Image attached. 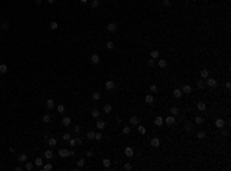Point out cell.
Returning <instances> with one entry per match:
<instances>
[{
    "mask_svg": "<svg viewBox=\"0 0 231 171\" xmlns=\"http://www.w3.org/2000/svg\"><path fill=\"white\" fill-rule=\"evenodd\" d=\"M205 80H206V82H205V85H206L208 88H211V90H214V88L217 86V80H216V79L208 77V79H205Z\"/></svg>",
    "mask_w": 231,
    "mask_h": 171,
    "instance_id": "1",
    "label": "cell"
},
{
    "mask_svg": "<svg viewBox=\"0 0 231 171\" xmlns=\"http://www.w3.org/2000/svg\"><path fill=\"white\" fill-rule=\"evenodd\" d=\"M68 143H69V146H80L82 145V139L80 137H71L68 140Z\"/></svg>",
    "mask_w": 231,
    "mask_h": 171,
    "instance_id": "2",
    "label": "cell"
},
{
    "mask_svg": "<svg viewBox=\"0 0 231 171\" xmlns=\"http://www.w3.org/2000/svg\"><path fill=\"white\" fill-rule=\"evenodd\" d=\"M139 123H140V120H139L137 116H131V117H129V125H131V126H137Z\"/></svg>",
    "mask_w": 231,
    "mask_h": 171,
    "instance_id": "3",
    "label": "cell"
},
{
    "mask_svg": "<svg viewBox=\"0 0 231 171\" xmlns=\"http://www.w3.org/2000/svg\"><path fill=\"white\" fill-rule=\"evenodd\" d=\"M59 156L60 157H69V150L68 148H60L59 150Z\"/></svg>",
    "mask_w": 231,
    "mask_h": 171,
    "instance_id": "4",
    "label": "cell"
},
{
    "mask_svg": "<svg viewBox=\"0 0 231 171\" xmlns=\"http://www.w3.org/2000/svg\"><path fill=\"white\" fill-rule=\"evenodd\" d=\"M89 60H91V63H93V65H99L100 63V55L99 54H93Z\"/></svg>",
    "mask_w": 231,
    "mask_h": 171,
    "instance_id": "5",
    "label": "cell"
},
{
    "mask_svg": "<svg viewBox=\"0 0 231 171\" xmlns=\"http://www.w3.org/2000/svg\"><path fill=\"white\" fill-rule=\"evenodd\" d=\"M163 123H165L163 117H162V116H156V119H154V125H156V126H162Z\"/></svg>",
    "mask_w": 231,
    "mask_h": 171,
    "instance_id": "6",
    "label": "cell"
},
{
    "mask_svg": "<svg viewBox=\"0 0 231 171\" xmlns=\"http://www.w3.org/2000/svg\"><path fill=\"white\" fill-rule=\"evenodd\" d=\"M182 93L183 94H191L193 93V86H191V85H183V86H182Z\"/></svg>",
    "mask_w": 231,
    "mask_h": 171,
    "instance_id": "7",
    "label": "cell"
},
{
    "mask_svg": "<svg viewBox=\"0 0 231 171\" xmlns=\"http://www.w3.org/2000/svg\"><path fill=\"white\" fill-rule=\"evenodd\" d=\"M156 65H157L159 68H167L168 62L165 60V59H159V60H156Z\"/></svg>",
    "mask_w": 231,
    "mask_h": 171,
    "instance_id": "8",
    "label": "cell"
},
{
    "mask_svg": "<svg viewBox=\"0 0 231 171\" xmlns=\"http://www.w3.org/2000/svg\"><path fill=\"white\" fill-rule=\"evenodd\" d=\"M43 157H45L46 160H51V159L54 157V153H53V150H51V148H49V150H46V151H45V154H43Z\"/></svg>",
    "mask_w": 231,
    "mask_h": 171,
    "instance_id": "9",
    "label": "cell"
},
{
    "mask_svg": "<svg viewBox=\"0 0 231 171\" xmlns=\"http://www.w3.org/2000/svg\"><path fill=\"white\" fill-rule=\"evenodd\" d=\"M200 79H203V80H205V79H208V77H210V71H208L206 70V68H203V70H200Z\"/></svg>",
    "mask_w": 231,
    "mask_h": 171,
    "instance_id": "10",
    "label": "cell"
},
{
    "mask_svg": "<svg viewBox=\"0 0 231 171\" xmlns=\"http://www.w3.org/2000/svg\"><path fill=\"white\" fill-rule=\"evenodd\" d=\"M214 125H216V128H220V130H222V128L225 126V120H223V119H216Z\"/></svg>",
    "mask_w": 231,
    "mask_h": 171,
    "instance_id": "11",
    "label": "cell"
},
{
    "mask_svg": "<svg viewBox=\"0 0 231 171\" xmlns=\"http://www.w3.org/2000/svg\"><path fill=\"white\" fill-rule=\"evenodd\" d=\"M125 156L126 157H133V156H134V150H133L131 146H126L125 148Z\"/></svg>",
    "mask_w": 231,
    "mask_h": 171,
    "instance_id": "12",
    "label": "cell"
},
{
    "mask_svg": "<svg viewBox=\"0 0 231 171\" xmlns=\"http://www.w3.org/2000/svg\"><path fill=\"white\" fill-rule=\"evenodd\" d=\"M182 94H183V93H182V90H179V88H174V90H173V96H174V99H180Z\"/></svg>",
    "mask_w": 231,
    "mask_h": 171,
    "instance_id": "13",
    "label": "cell"
},
{
    "mask_svg": "<svg viewBox=\"0 0 231 171\" xmlns=\"http://www.w3.org/2000/svg\"><path fill=\"white\" fill-rule=\"evenodd\" d=\"M145 103L152 105V103H154V96H152V94H146V97H145Z\"/></svg>",
    "mask_w": 231,
    "mask_h": 171,
    "instance_id": "14",
    "label": "cell"
},
{
    "mask_svg": "<svg viewBox=\"0 0 231 171\" xmlns=\"http://www.w3.org/2000/svg\"><path fill=\"white\" fill-rule=\"evenodd\" d=\"M163 120H165V123H167V125H174L176 123V117L174 116H168L167 119H163Z\"/></svg>",
    "mask_w": 231,
    "mask_h": 171,
    "instance_id": "15",
    "label": "cell"
},
{
    "mask_svg": "<svg viewBox=\"0 0 231 171\" xmlns=\"http://www.w3.org/2000/svg\"><path fill=\"white\" fill-rule=\"evenodd\" d=\"M111 111H113V105L111 103H105V105H103V113L109 114Z\"/></svg>",
    "mask_w": 231,
    "mask_h": 171,
    "instance_id": "16",
    "label": "cell"
},
{
    "mask_svg": "<svg viewBox=\"0 0 231 171\" xmlns=\"http://www.w3.org/2000/svg\"><path fill=\"white\" fill-rule=\"evenodd\" d=\"M105 88H106V90H109V91H111V90H114V88H116V83H114L113 80H108V82L105 83Z\"/></svg>",
    "mask_w": 231,
    "mask_h": 171,
    "instance_id": "17",
    "label": "cell"
},
{
    "mask_svg": "<svg viewBox=\"0 0 231 171\" xmlns=\"http://www.w3.org/2000/svg\"><path fill=\"white\" fill-rule=\"evenodd\" d=\"M151 146H152V148H157V146H160V139H157V137L151 139Z\"/></svg>",
    "mask_w": 231,
    "mask_h": 171,
    "instance_id": "18",
    "label": "cell"
},
{
    "mask_svg": "<svg viewBox=\"0 0 231 171\" xmlns=\"http://www.w3.org/2000/svg\"><path fill=\"white\" fill-rule=\"evenodd\" d=\"M46 142H48L49 146H56L57 145V139H56V137H49V139H46Z\"/></svg>",
    "mask_w": 231,
    "mask_h": 171,
    "instance_id": "19",
    "label": "cell"
},
{
    "mask_svg": "<svg viewBox=\"0 0 231 171\" xmlns=\"http://www.w3.org/2000/svg\"><path fill=\"white\" fill-rule=\"evenodd\" d=\"M106 29H108L109 32H116V31H117V25H116V23H108Z\"/></svg>",
    "mask_w": 231,
    "mask_h": 171,
    "instance_id": "20",
    "label": "cell"
},
{
    "mask_svg": "<svg viewBox=\"0 0 231 171\" xmlns=\"http://www.w3.org/2000/svg\"><path fill=\"white\" fill-rule=\"evenodd\" d=\"M34 165L40 168V166L43 165V159H42V157H35V159H34Z\"/></svg>",
    "mask_w": 231,
    "mask_h": 171,
    "instance_id": "21",
    "label": "cell"
},
{
    "mask_svg": "<svg viewBox=\"0 0 231 171\" xmlns=\"http://www.w3.org/2000/svg\"><path fill=\"white\" fill-rule=\"evenodd\" d=\"M17 160H19V162H26V160H28V156L25 153H22V154H19V156H17Z\"/></svg>",
    "mask_w": 231,
    "mask_h": 171,
    "instance_id": "22",
    "label": "cell"
},
{
    "mask_svg": "<svg viewBox=\"0 0 231 171\" xmlns=\"http://www.w3.org/2000/svg\"><path fill=\"white\" fill-rule=\"evenodd\" d=\"M197 110H199V111H205V110H206V103H205V102H197Z\"/></svg>",
    "mask_w": 231,
    "mask_h": 171,
    "instance_id": "23",
    "label": "cell"
},
{
    "mask_svg": "<svg viewBox=\"0 0 231 171\" xmlns=\"http://www.w3.org/2000/svg\"><path fill=\"white\" fill-rule=\"evenodd\" d=\"M40 170L42 171H51V170H53V165H51V163H45V165L40 166Z\"/></svg>",
    "mask_w": 231,
    "mask_h": 171,
    "instance_id": "24",
    "label": "cell"
},
{
    "mask_svg": "<svg viewBox=\"0 0 231 171\" xmlns=\"http://www.w3.org/2000/svg\"><path fill=\"white\" fill-rule=\"evenodd\" d=\"M62 125H63V126H69V125H71V119H69V117H63V119H62Z\"/></svg>",
    "mask_w": 231,
    "mask_h": 171,
    "instance_id": "25",
    "label": "cell"
},
{
    "mask_svg": "<svg viewBox=\"0 0 231 171\" xmlns=\"http://www.w3.org/2000/svg\"><path fill=\"white\" fill-rule=\"evenodd\" d=\"M170 111H171V116H174V117H176V116H179V113H180V110H179L177 106H173Z\"/></svg>",
    "mask_w": 231,
    "mask_h": 171,
    "instance_id": "26",
    "label": "cell"
},
{
    "mask_svg": "<svg viewBox=\"0 0 231 171\" xmlns=\"http://www.w3.org/2000/svg\"><path fill=\"white\" fill-rule=\"evenodd\" d=\"M46 108H48V110H53V108H54V100H53V99H48V100H46Z\"/></svg>",
    "mask_w": 231,
    "mask_h": 171,
    "instance_id": "27",
    "label": "cell"
},
{
    "mask_svg": "<svg viewBox=\"0 0 231 171\" xmlns=\"http://www.w3.org/2000/svg\"><path fill=\"white\" fill-rule=\"evenodd\" d=\"M97 128H99V130H103V128L106 126V122H103V120H97Z\"/></svg>",
    "mask_w": 231,
    "mask_h": 171,
    "instance_id": "28",
    "label": "cell"
},
{
    "mask_svg": "<svg viewBox=\"0 0 231 171\" xmlns=\"http://www.w3.org/2000/svg\"><path fill=\"white\" fill-rule=\"evenodd\" d=\"M0 73H2V74H6V73H8V66H6L5 63H0Z\"/></svg>",
    "mask_w": 231,
    "mask_h": 171,
    "instance_id": "29",
    "label": "cell"
},
{
    "mask_svg": "<svg viewBox=\"0 0 231 171\" xmlns=\"http://www.w3.org/2000/svg\"><path fill=\"white\" fill-rule=\"evenodd\" d=\"M185 130H187L188 133H191V131L194 130V125H193V123H190V122H188V123H185Z\"/></svg>",
    "mask_w": 231,
    "mask_h": 171,
    "instance_id": "30",
    "label": "cell"
},
{
    "mask_svg": "<svg viewBox=\"0 0 231 171\" xmlns=\"http://www.w3.org/2000/svg\"><path fill=\"white\" fill-rule=\"evenodd\" d=\"M197 139L199 140H202V139H205V136H206V133H205V131H197Z\"/></svg>",
    "mask_w": 231,
    "mask_h": 171,
    "instance_id": "31",
    "label": "cell"
},
{
    "mask_svg": "<svg viewBox=\"0 0 231 171\" xmlns=\"http://www.w3.org/2000/svg\"><path fill=\"white\" fill-rule=\"evenodd\" d=\"M94 139H96L97 142H100V140L103 139V134L100 133V130H99V133H96V134H94Z\"/></svg>",
    "mask_w": 231,
    "mask_h": 171,
    "instance_id": "32",
    "label": "cell"
},
{
    "mask_svg": "<svg viewBox=\"0 0 231 171\" xmlns=\"http://www.w3.org/2000/svg\"><path fill=\"white\" fill-rule=\"evenodd\" d=\"M137 131H139V134H145L146 133V128L143 126V125H137Z\"/></svg>",
    "mask_w": 231,
    "mask_h": 171,
    "instance_id": "33",
    "label": "cell"
},
{
    "mask_svg": "<svg viewBox=\"0 0 231 171\" xmlns=\"http://www.w3.org/2000/svg\"><path fill=\"white\" fill-rule=\"evenodd\" d=\"M102 163H103V166H105V168H109V166H111V160H109V159H103Z\"/></svg>",
    "mask_w": 231,
    "mask_h": 171,
    "instance_id": "34",
    "label": "cell"
},
{
    "mask_svg": "<svg viewBox=\"0 0 231 171\" xmlns=\"http://www.w3.org/2000/svg\"><path fill=\"white\" fill-rule=\"evenodd\" d=\"M159 55H160V52H159L157 49H152L151 51V59H157Z\"/></svg>",
    "mask_w": 231,
    "mask_h": 171,
    "instance_id": "35",
    "label": "cell"
},
{
    "mask_svg": "<svg viewBox=\"0 0 231 171\" xmlns=\"http://www.w3.org/2000/svg\"><path fill=\"white\" fill-rule=\"evenodd\" d=\"M91 116H93L94 119H99V117H100V111H99V110H93V113H91Z\"/></svg>",
    "mask_w": 231,
    "mask_h": 171,
    "instance_id": "36",
    "label": "cell"
},
{
    "mask_svg": "<svg viewBox=\"0 0 231 171\" xmlns=\"http://www.w3.org/2000/svg\"><path fill=\"white\" fill-rule=\"evenodd\" d=\"M57 113H59V114H63V113H65V105H62V103L57 105Z\"/></svg>",
    "mask_w": 231,
    "mask_h": 171,
    "instance_id": "37",
    "label": "cell"
},
{
    "mask_svg": "<svg viewBox=\"0 0 231 171\" xmlns=\"http://www.w3.org/2000/svg\"><path fill=\"white\" fill-rule=\"evenodd\" d=\"M197 88H199V90H202V88H205V80H203V79H200V80H197Z\"/></svg>",
    "mask_w": 231,
    "mask_h": 171,
    "instance_id": "38",
    "label": "cell"
},
{
    "mask_svg": "<svg viewBox=\"0 0 231 171\" xmlns=\"http://www.w3.org/2000/svg\"><path fill=\"white\" fill-rule=\"evenodd\" d=\"M100 97H102V96H100L99 91H94V93H93V100H100Z\"/></svg>",
    "mask_w": 231,
    "mask_h": 171,
    "instance_id": "39",
    "label": "cell"
},
{
    "mask_svg": "<svg viewBox=\"0 0 231 171\" xmlns=\"http://www.w3.org/2000/svg\"><path fill=\"white\" fill-rule=\"evenodd\" d=\"M32 168H34V163H31V162H25V170L31 171Z\"/></svg>",
    "mask_w": 231,
    "mask_h": 171,
    "instance_id": "40",
    "label": "cell"
},
{
    "mask_svg": "<svg viewBox=\"0 0 231 171\" xmlns=\"http://www.w3.org/2000/svg\"><path fill=\"white\" fill-rule=\"evenodd\" d=\"M194 123H197V125H202V123H203V117L196 116V119H194Z\"/></svg>",
    "mask_w": 231,
    "mask_h": 171,
    "instance_id": "41",
    "label": "cell"
},
{
    "mask_svg": "<svg viewBox=\"0 0 231 171\" xmlns=\"http://www.w3.org/2000/svg\"><path fill=\"white\" fill-rule=\"evenodd\" d=\"M42 120H43L45 123H49L51 122V116H49V114H45V116L42 117Z\"/></svg>",
    "mask_w": 231,
    "mask_h": 171,
    "instance_id": "42",
    "label": "cell"
},
{
    "mask_svg": "<svg viewBox=\"0 0 231 171\" xmlns=\"http://www.w3.org/2000/svg\"><path fill=\"white\" fill-rule=\"evenodd\" d=\"M122 133L123 134H129V133H131V126H123L122 128Z\"/></svg>",
    "mask_w": 231,
    "mask_h": 171,
    "instance_id": "43",
    "label": "cell"
},
{
    "mask_svg": "<svg viewBox=\"0 0 231 171\" xmlns=\"http://www.w3.org/2000/svg\"><path fill=\"white\" fill-rule=\"evenodd\" d=\"M94 134H96V133H94V131H88V133H86V139L93 140V139H94Z\"/></svg>",
    "mask_w": 231,
    "mask_h": 171,
    "instance_id": "44",
    "label": "cell"
},
{
    "mask_svg": "<svg viewBox=\"0 0 231 171\" xmlns=\"http://www.w3.org/2000/svg\"><path fill=\"white\" fill-rule=\"evenodd\" d=\"M62 139H63V140H66V142H68V140L71 139V134H69V133H63V134H62Z\"/></svg>",
    "mask_w": 231,
    "mask_h": 171,
    "instance_id": "45",
    "label": "cell"
},
{
    "mask_svg": "<svg viewBox=\"0 0 231 171\" xmlns=\"http://www.w3.org/2000/svg\"><path fill=\"white\" fill-rule=\"evenodd\" d=\"M91 6H93V8H99L100 2H99V0H93V2H91Z\"/></svg>",
    "mask_w": 231,
    "mask_h": 171,
    "instance_id": "46",
    "label": "cell"
},
{
    "mask_svg": "<svg viewBox=\"0 0 231 171\" xmlns=\"http://www.w3.org/2000/svg\"><path fill=\"white\" fill-rule=\"evenodd\" d=\"M83 165H85V159H79V160H77V166H79V168H82Z\"/></svg>",
    "mask_w": 231,
    "mask_h": 171,
    "instance_id": "47",
    "label": "cell"
},
{
    "mask_svg": "<svg viewBox=\"0 0 231 171\" xmlns=\"http://www.w3.org/2000/svg\"><path fill=\"white\" fill-rule=\"evenodd\" d=\"M49 28L51 29H57L59 28V23H57V22H51V23H49Z\"/></svg>",
    "mask_w": 231,
    "mask_h": 171,
    "instance_id": "48",
    "label": "cell"
},
{
    "mask_svg": "<svg viewBox=\"0 0 231 171\" xmlns=\"http://www.w3.org/2000/svg\"><path fill=\"white\" fill-rule=\"evenodd\" d=\"M148 66H156V59H149V60H148Z\"/></svg>",
    "mask_w": 231,
    "mask_h": 171,
    "instance_id": "49",
    "label": "cell"
},
{
    "mask_svg": "<svg viewBox=\"0 0 231 171\" xmlns=\"http://www.w3.org/2000/svg\"><path fill=\"white\" fill-rule=\"evenodd\" d=\"M2 29H5V31L9 29V23H8V22H3V23H2Z\"/></svg>",
    "mask_w": 231,
    "mask_h": 171,
    "instance_id": "50",
    "label": "cell"
},
{
    "mask_svg": "<svg viewBox=\"0 0 231 171\" xmlns=\"http://www.w3.org/2000/svg\"><path fill=\"white\" fill-rule=\"evenodd\" d=\"M73 131H74V133H76V134H79V133H80V126H79V125H74Z\"/></svg>",
    "mask_w": 231,
    "mask_h": 171,
    "instance_id": "51",
    "label": "cell"
},
{
    "mask_svg": "<svg viewBox=\"0 0 231 171\" xmlns=\"http://www.w3.org/2000/svg\"><path fill=\"white\" fill-rule=\"evenodd\" d=\"M106 48H108V49H114V43H113V42H106Z\"/></svg>",
    "mask_w": 231,
    "mask_h": 171,
    "instance_id": "52",
    "label": "cell"
},
{
    "mask_svg": "<svg viewBox=\"0 0 231 171\" xmlns=\"http://www.w3.org/2000/svg\"><path fill=\"white\" fill-rule=\"evenodd\" d=\"M149 91H151V93H156V91H157V85H151V86H149Z\"/></svg>",
    "mask_w": 231,
    "mask_h": 171,
    "instance_id": "53",
    "label": "cell"
},
{
    "mask_svg": "<svg viewBox=\"0 0 231 171\" xmlns=\"http://www.w3.org/2000/svg\"><path fill=\"white\" fill-rule=\"evenodd\" d=\"M123 168H125L126 171H129V170L133 168V166H131V163H123Z\"/></svg>",
    "mask_w": 231,
    "mask_h": 171,
    "instance_id": "54",
    "label": "cell"
},
{
    "mask_svg": "<svg viewBox=\"0 0 231 171\" xmlns=\"http://www.w3.org/2000/svg\"><path fill=\"white\" fill-rule=\"evenodd\" d=\"M162 5H163V6H170L171 5V0H162Z\"/></svg>",
    "mask_w": 231,
    "mask_h": 171,
    "instance_id": "55",
    "label": "cell"
},
{
    "mask_svg": "<svg viewBox=\"0 0 231 171\" xmlns=\"http://www.w3.org/2000/svg\"><path fill=\"white\" fill-rule=\"evenodd\" d=\"M225 88H226V91H230L231 90V82L228 80V82H225Z\"/></svg>",
    "mask_w": 231,
    "mask_h": 171,
    "instance_id": "56",
    "label": "cell"
},
{
    "mask_svg": "<svg viewBox=\"0 0 231 171\" xmlns=\"http://www.w3.org/2000/svg\"><path fill=\"white\" fill-rule=\"evenodd\" d=\"M93 154H94V153H93L91 150H89V151H86V157H93Z\"/></svg>",
    "mask_w": 231,
    "mask_h": 171,
    "instance_id": "57",
    "label": "cell"
},
{
    "mask_svg": "<svg viewBox=\"0 0 231 171\" xmlns=\"http://www.w3.org/2000/svg\"><path fill=\"white\" fill-rule=\"evenodd\" d=\"M56 2H57V0H48V3H51V5H54Z\"/></svg>",
    "mask_w": 231,
    "mask_h": 171,
    "instance_id": "58",
    "label": "cell"
},
{
    "mask_svg": "<svg viewBox=\"0 0 231 171\" xmlns=\"http://www.w3.org/2000/svg\"><path fill=\"white\" fill-rule=\"evenodd\" d=\"M34 2H35V3H40V2H42V0H34Z\"/></svg>",
    "mask_w": 231,
    "mask_h": 171,
    "instance_id": "59",
    "label": "cell"
},
{
    "mask_svg": "<svg viewBox=\"0 0 231 171\" xmlns=\"http://www.w3.org/2000/svg\"><path fill=\"white\" fill-rule=\"evenodd\" d=\"M80 2H82V3H86V2H88V0H80Z\"/></svg>",
    "mask_w": 231,
    "mask_h": 171,
    "instance_id": "60",
    "label": "cell"
}]
</instances>
